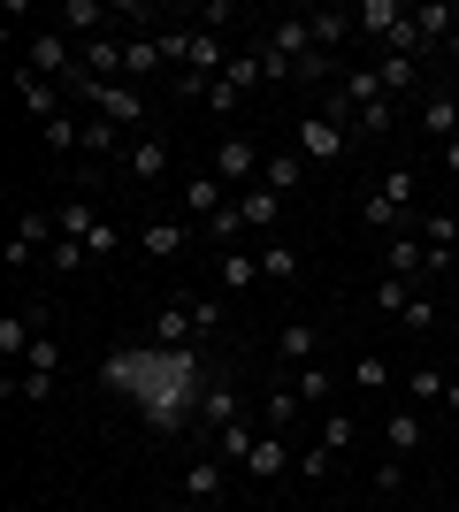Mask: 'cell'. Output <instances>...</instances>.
Returning <instances> with one entry per match:
<instances>
[{
  "label": "cell",
  "instance_id": "obj_9",
  "mask_svg": "<svg viewBox=\"0 0 459 512\" xmlns=\"http://www.w3.org/2000/svg\"><path fill=\"white\" fill-rule=\"evenodd\" d=\"M421 444H429V421H421V406H391V413H383V451H391V459H414Z\"/></svg>",
  "mask_w": 459,
  "mask_h": 512
},
{
  "label": "cell",
  "instance_id": "obj_33",
  "mask_svg": "<svg viewBox=\"0 0 459 512\" xmlns=\"http://www.w3.org/2000/svg\"><path fill=\"white\" fill-rule=\"evenodd\" d=\"M291 390H299L306 406L322 413V406H329V390H337V383H329V367H322V360H314V367H291Z\"/></svg>",
  "mask_w": 459,
  "mask_h": 512
},
{
  "label": "cell",
  "instance_id": "obj_21",
  "mask_svg": "<svg viewBox=\"0 0 459 512\" xmlns=\"http://www.w3.org/2000/svg\"><path fill=\"white\" fill-rule=\"evenodd\" d=\"M276 352H284V367H314L322 360V329H314V321H284V329H276Z\"/></svg>",
  "mask_w": 459,
  "mask_h": 512
},
{
  "label": "cell",
  "instance_id": "obj_45",
  "mask_svg": "<svg viewBox=\"0 0 459 512\" xmlns=\"http://www.w3.org/2000/svg\"><path fill=\"white\" fill-rule=\"evenodd\" d=\"M406 490V459H383V467H375V497H398Z\"/></svg>",
  "mask_w": 459,
  "mask_h": 512
},
{
  "label": "cell",
  "instance_id": "obj_13",
  "mask_svg": "<svg viewBox=\"0 0 459 512\" xmlns=\"http://www.w3.org/2000/svg\"><path fill=\"white\" fill-rule=\"evenodd\" d=\"M253 283H261V253H245V245L215 253V291L222 299H238V291H253Z\"/></svg>",
  "mask_w": 459,
  "mask_h": 512
},
{
  "label": "cell",
  "instance_id": "obj_15",
  "mask_svg": "<svg viewBox=\"0 0 459 512\" xmlns=\"http://www.w3.org/2000/svg\"><path fill=\"white\" fill-rule=\"evenodd\" d=\"M299 413H306V398L291 390V375H284L276 390H261V428H268V436H291V428H299Z\"/></svg>",
  "mask_w": 459,
  "mask_h": 512
},
{
  "label": "cell",
  "instance_id": "obj_41",
  "mask_svg": "<svg viewBox=\"0 0 459 512\" xmlns=\"http://www.w3.org/2000/svg\"><path fill=\"white\" fill-rule=\"evenodd\" d=\"M184 306H192L199 337H215V329H222V314H230V299H222V291H199V299H184Z\"/></svg>",
  "mask_w": 459,
  "mask_h": 512
},
{
  "label": "cell",
  "instance_id": "obj_50",
  "mask_svg": "<svg viewBox=\"0 0 459 512\" xmlns=\"http://www.w3.org/2000/svg\"><path fill=\"white\" fill-rule=\"evenodd\" d=\"M444 62H452V69H459V31H452V39H444Z\"/></svg>",
  "mask_w": 459,
  "mask_h": 512
},
{
  "label": "cell",
  "instance_id": "obj_5",
  "mask_svg": "<svg viewBox=\"0 0 459 512\" xmlns=\"http://www.w3.org/2000/svg\"><path fill=\"white\" fill-rule=\"evenodd\" d=\"M199 222H184V214H153V222H138V253L146 260H176L184 245H192Z\"/></svg>",
  "mask_w": 459,
  "mask_h": 512
},
{
  "label": "cell",
  "instance_id": "obj_52",
  "mask_svg": "<svg viewBox=\"0 0 459 512\" xmlns=\"http://www.w3.org/2000/svg\"><path fill=\"white\" fill-rule=\"evenodd\" d=\"M452 474H459V451H452Z\"/></svg>",
  "mask_w": 459,
  "mask_h": 512
},
{
  "label": "cell",
  "instance_id": "obj_28",
  "mask_svg": "<svg viewBox=\"0 0 459 512\" xmlns=\"http://www.w3.org/2000/svg\"><path fill=\"white\" fill-rule=\"evenodd\" d=\"M299 268H306L299 245H284V237H268V245H261V283H299Z\"/></svg>",
  "mask_w": 459,
  "mask_h": 512
},
{
  "label": "cell",
  "instance_id": "obj_31",
  "mask_svg": "<svg viewBox=\"0 0 459 512\" xmlns=\"http://www.w3.org/2000/svg\"><path fill=\"white\" fill-rule=\"evenodd\" d=\"M199 237H207L215 253H230V245H238V237H245V214H238V199H230V207H222V214H207V222H199Z\"/></svg>",
  "mask_w": 459,
  "mask_h": 512
},
{
  "label": "cell",
  "instance_id": "obj_43",
  "mask_svg": "<svg viewBox=\"0 0 459 512\" xmlns=\"http://www.w3.org/2000/svg\"><path fill=\"white\" fill-rule=\"evenodd\" d=\"M238 100H245V92H238V85H222V77L199 92V107H207V115H238Z\"/></svg>",
  "mask_w": 459,
  "mask_h": 512
},
{
  "label": "cell",
  "instance_id": "obj_10",
  "mask_svg": "<svg viewBox=\"0 0 459 512\" xmlns=\"http://www.w3.org/2000/svg\"><path fill=\"white\" fill-rule=\"evenodd\" d=\"M383 276H398V283H414V291H421V276H429V245H421L414 230H398L391 245H383Z\"/></svg>",
  "mask_w": 459,
  "mask_h": 512
},
{
  "label": "cell",
  "instance_id": "obj_14",
  "mask_svg": "<svg viewBox=\"0 0 459 512\" xmlns=\"http://www.w3.org/2000/svg\"><path fill=\"white\" fill-rule=\"evenodd\" d=\"M261 184H268L276 199H291V192L306 184V153H299V146H268V161H261Z\"/></svg>",
  "mask_w": 459,
  "mask_h": 512
},
{
  "label": "cell",
  "instance_id": "obj_26",
  "mask_svg": "<svg viewBox=\"0 0 459 512\" xmlns=\"http://www.w3.org/2000/svg\"><path fill=\"white\" fill-rule=\"evenodd\" d=\"M352 31H360V23H352V8H322V16H314V46H322V54H337V62H345V39Z\"/></svg>",
  "mask_w": 459,
  "mask_h": 512
},
{
  "label": "cell",
  "instance_id": "obj_23",
  "mask_svg": "<svg viewBox=\"0 0 459 512\" xmlns=\"http://www.w3.org/2000/svg\"><path fill=\"white\" fill-rule=\"evenodd\" d=\"M238 214H245V230H261V245H268L276 222H284V199L268 192V184H253V192H238Z\"/></svg>",
  "mask_w": 459,
  "mask_h": 512
},
{
  "label": "cell",
  "instance_id": "obj_17",
  "mask_svg": "<svg viewBox=\"0 0 459 512\" xmlns=\"http://www.w3.org/2000/svg\"><path fill=\"white\" fill-rule=\"evenodd\" d=\"M268 46H276V54H284V62H306V54H314V16H276L261 31Z\"/></svg>",
  "mask_w": 459,
  "mask_h": 512
},
{
  "label": "cell",
  "instance_id": "obj_47",
  "mask_svg": "<svg viewBox=\"0 0 459 512\" xmlns=\"http://www.w3.org/2000/svg\"><path fill=\"white\" fill-rule=\"evenodd\" d=\"M329 467H337V459H329V451L322 444H314V451H299V467H291V474H306V482H322V474Z\"/></svg>",
  "mask_w": 459,
  "mask_h": 512
},
{
  "label": "cell",
  "instance_id": "obj_49",
  "mask_svg": "<svg viewBox=\"0 0 459 512\" xmlns=\"http://www.w3.org/2000/svg\"><path fill=\"white\" fill-rule=\"evenodd\" d=\"M146 512H192V505H184V497H161V505H146Z\"/></svg>",
  "mask_w": 459,
  "mask_h": 512
},
{
  "label": "cell",
  "instance_id": "obj_37",
  "mask_svg": "<svg viewBox=\"0 0 459 512\" xmlns=\"http://www.w3.org/2000/svg\"><path fill=\"white\" fill-rule=\"evenodd\" d=\"M398 375H391V360H383V352H360V360H352V390H391Z\"/></svg>",
  "mask_w": 459,
  "mask_h": 512
},
{
  "label": "cell",
  "instance_id": "obj_39",
  "mask_svg": "<svg viewBox=\"0 0 459 512\" xmlns=\"http://www.w3.org/2000/svg\"><path fill=\"white\" fill-rule=\"evenodd\" d=\"M222 85H238V92L261 85V46H238V54H230V69H222Z\"/></svg>",
  "mask_w": 459,
  "mask_h": 512
},
{
  "label": "cell",
  "instance_id": "obj_1",
  "mask_svg": "<svg viewBox=\"0 0 459 512\" xmlns=\"http://www.w3.org/2000/svg\"><path fill=\"white\" fill-rule=\"evenodd\" d=\"M291 146L306 153V169H337V161L352 153V130H345V123H329L322 107H314V115H299V130H291Z\"/></svg>",
  "mask_w": 459,
  "mask_h": 512
},
{
  "label": "cell",
  "instance_id": "obj_44",
  "mask_svg": "<svg viewBox=\"0 0 459 512\" xmlns=\"http://www.w3.org/2000/svg\"><path fill=\"white\" fill-rule=\"evenodd\" d=\"M123 253V230H115V222H100V230L85 237V260H115Z\"/></svg>",
  "mask_w": 459,
  "mask_h": 512
},
{
  "label": "cell",
  "instance_id": "obj_30",
  "mask_svg": "<svg viewBox=\"0 0 459 512\" xmlns=\"http://www.w3.org/2000/svg\"><path fill=\"white\" fill-rule=\"evenodd\" d=\"M414 192H421V176L398 161V169H383V184H375V199L383 207H398V214H414Z\"/></svg>",
  "mask_w": 459,
  "mask_h": 512
},
{
  "label": "cell",
  "instance_id": "obj_24",
  "mask_svg": "<svg viewBox=\"0 0 459 512\" xmlns=\"http://www.w3.org/2000/svg\"><path fill=\"white\" fill-rule=\"evenodd\" d=\"M115 16H123V8H108V0H62V23L77 31V46H85V39H100V31H108Z\"/></svg>",
  "mask_w": 459,
  "mask_h": 512
},
{
  "label": "cell",
  "instance_id": "obj_7",
  "mask_svg": "<svg viewBox=\"0 0 459 512\" xmlns=\"http://www.w3.org/2000/svg\"><path fill=\"white\" fill-rule=\"evenodd\" d=\"M230 497V467H222L215 451H199L192 467H184V505H222Z\"/></svg>",
  "mask_w": 459,
  "mask_h": 512
},
{
  "label": "cell",
  "instance_id": "obj_38",
  "mask_svg": "<svg viewBox=\"0 0 459 512\" xmlns=\"http://www.w3.org/2000/svg\"><path fill=\"white\" fill-rule=\"evenodd\" d=\"M54 222H62V237H77V245H85V237L100 230V214H92L85 199H62V207H54Z\"/></svg>",
  "mask_w": 459,
  "mask_h": 512
},
{
  "label": "cell",
  "instance_id": "obj_8",
  "mask_svg": "<svg viewBox=\"0 0 459 512\" xmlns=\"http://www.w3.org/2000/svg\"><path fill=\"white\" fill-rule=\"evenodd\" d=\"M146 344H161V352H192V344H199V321H192V306H184V299H169L161 314H153Z\"/></svg>",
  "mask_w": 459,
  "mask_h": 512
},
{
  "label": "cell",
  "instance_id": "obj_35",
  "mask_svg": "<svg viewBox=\"0 0 459 512\" xmlns=\"http://www.w3.org/2000/svg\"><path fill=\"white\" fill-rule=\"evenodd\" d=\"M352 436H360V421H352L345 406H329V413H322V451L337 459V451H352Z\"/></svg>",
  "mask_w": 459,
  "mask_h": 512
},
{
  "label": "cell",
  "instance_id": "obj_11",
  "mask_svg": "<svg viewBox=\"0 0 459 512\" xmlns=\"http://www.w3.org/2000/svg\"><path fill=\"white\" fill-rule=\"evenodd\" d=\"M16 100H23V115H31V123H54V115L69 107V92H62V85H46L39 69H16Z\"/></svg>",
  "mask_w": 459,
  "mask_h": 512
},
{
  "label": "cell",
  "instance_id": "obj_51",
  "mask_svg": "<svg viewBox=\"0 0 459 512\" xmlns=\"http://www.w3.org/2000/svg\"><path fill=\"white\" fill-rule=\"evenodd\" d=\"M444 413H459V383H452V390H444Z\"/></svg>",
  "mask_w": 459,
  "mask_h": 512
},
{
  "label": "cell",
  "instance_id": "obj_25",
  "mask_svg": "<svg viewBox=\"0 0 459 512\" xmlns=\"http://www.w3.org/2000/svg\"><path fill=\"white\" fill-rule=\"evenodd\" d=\"M421 69H429V62H414V54H383V62H375V77H383V92H391V100H398V92H414V100H421V92H429V85H421Z\"/></svg>",
  "mask_w": 459,
  "mask_h": 512
},
{
  "label": "cell",
  "instance_id": "obj_48",
  "mask_svg": "<svg viewBox=\"0 0 459 512\" xmlns=\"http://www.w3.org/2000/svg\"><path fill=\"white\" fill-rule=\"evenodd\" d=\"M437 153H444V176L459 184V138H452V146H437Z\"/></svg>",
  "mask_w": 459,
  "mask_h": 512
},
{
  "label": "cell",
  "instance_id": "obj_34",
  "mask_svg": "<svg viewBox=\"0 0 459 512\" xmlns=\"http://www.w3.org/2000/svg\"><path fill=\"white\" fill-rule=\"evenodd\" d=\"M77 130H85V115H77V107H62L54 123H39V138H46V153H77Z\"/></svg>",
  "mask_w": 459,
  "mask_h": 512
},
{
  "label": "cell",
  "instance_id": "obj_12",
  "mask_svg": "<svg viewBox=\"0 0 459 512\" xmlns=\"http://www.w3.org/2000/svg\"><path fill=\"white\" fill-rule=\"evenodd\" d=\"M406 16H414L406 0H360V8H352L360 39H375V46H391V39H398V23H406Z\"/></svg>",
  "mask_w": 459,
  "mask_h": 512
},
{
  "label": "cell",
  "instance_id": "obj_18",
  "mask_svg": "<svg viewBox=\"0 0 459 512\" xmlns=\"http://www.w3.org/2000/svg\"><path fill=\"white\" fill-rule=\"evenodd\" d=\"M421 130H429V138H437V146H452L459 138V92H421Z\"/></svg>",
  "mask_w": 459,
  "mask_h": 512
},
{
  "label": "cell",
  "instance_id": "obj_36",
  "mask_svg": "<svg viewBox=\"0 0 459 512\" xmlns=\"http://www.w3.org/2000/svg\"><path fill=\"white\" fill-rule=\"evenodd\" d=\"M238 23H245V8H238V0H199V31H215V39H230Z\"/></svg>",
  "mask_w": 459,
  "mask_h": 512
},
{
  "label": "cell",
  "instance_id": "obj_2",
  "mask_svg": "<svg viewBox=\"0 0 459 512\" xmlns=\"http://www.w3.org/2000/svg\"><path fill=\"white\" fill-rule=\"evenodd\" d=\"M261 161H268L261 138H245V130H222V138H215V161H207V169H215L222 184H245V192H253V184H261Z\"/></svg>",
  "mask_w": 459,
  "mask_h": 512
},
{
  "label": "cell",
  "instance_id": "obj_19",
  "mask_svg": "<svg viewBox=\"0 0 459 512\" xmlns=\"http://www.w3.org/2000/svg\"><path fill=\"white\" fill-rule=\"evenodd\" d=\"M77 62H85L92 85H115V77H123V39H108V31H100V39L77 46Z\"/></svg>",
  "mask_w": 459,
  "mask_h": 512
},
{
  "label": "cell",
  "instance_id": "obj_6",
  "mask_svg": "<svg viewBox=\"0 0 459 512\" xmlns=\"http://www.w3.org/2000/svg\"><path fill=\"white\" fill-rule=\"evenodd\" d=\"M414 237L429 245V276H444V268H452V253H459V214H452V207L421 214V222H414Z\"/></svg>",
  "mask_w": 459,
  "mask_h": 512
},
{
  "label": "cell",
  "instance_id": "obj_20",
  "mask_svg": "<svg viewBox=\"0 0 459 512\" xmlns=\"http://www.w3.org/2000/svg\"><path fill=\"white\" fill-rule=\"evenodd\" d=\"M169 69V54H161V31H138V39H123V77H161Z\"/></svg>",
  "mask_w": 459,
  "mask_h": 512
},
{
  "label": "cell",
  "instance_id": "obj_16",
  "mask_svg": "<svg viewBox=\"0 0 459 512\" xmlns=\"http://www.w3.org/2000/svg\"><path fill=\"white\" fill-rule=\"evenodd\" d=\"M291 467H299L291 436H261V444L245 451V474H253V482H276V474H291Z\"/></svg>",
  "mask_w": 459,
  "mask_h": 512
},
{
  "label": "cell",
  "instance_id": "obj_32",
  "mask_svg": "<svg viewBox=\"0 0 459 512\" xmlns=\"http://www.w3.org/2000/svg\"><path fill=\"white\" fill-rule=\"evenodd\" d=\"M391 130H398V100H375L352 115V138H391Z\"/></svg>",
  "mask_w": 459,
  "mask_h": 512
},
{
  "label": "cell",
  "instance_id": "obj_46",
  "mask_svg": "<svg viewBox=\"0 0 459 512\" xmlns=\"http://www.w3.org/2000/svg\"><path fill=\"white\" fill-rule=\"evenodd\" d=\"M46 268H62V276H69V268H85V245H77V237H62V245L46 253Z\"/></svg>",
  "mask_w": 459,
  "mask_h": 512
},
{
  "label": "cell",
  "instance_id": "obj_27",
  "mask_svg": "<svg viewBox=\"0 0 459 512\" xmlns=\"http://www.w3.org/2000/svg\"><path fill=\"white\" fill-rule=\"evenodd\" d=\"M123 169H131L138 184H161V176H169V146H161V138H138V146L123 153Z\"/></svg>",
  "mask_w": 459,
  "mask_h": 512
},
{
  "label": "cell",
  "instance_id": "obj_40",
  "mask_svg": "<svg viewBox=\"0 0 459 512\" xmlns=\"http://www.w3.org/2000/svg\"><path fill=\"white\" fill-rule=\"evenodd\" d=\"M406 306H414V283H398V276H383V283H375V314H383V321H398Z\"/></svg>",
  "mask_w": 459,
  "mask_h": 512
},
{
  "label": "cell",
  "instance_id": "obj_29",
  "mask_svg": "<svg viewBox=\"0 0 459 512\" xmlns=\"http://www.w3.org/2000/svg\"><path fill=\"white\" fill-rule=\"evenodd\" d=\"M398 383H406V406H444V367H406V375H398Z\"/></svg>",
  "mask_w": 459,
  "mask_h": 512
},
{
  "label": "cell",
  "instance_id": "obj_42",
  "mask_svg": "<svg viewBox=\"0 0 459 512\" xmlns=\"http://www.w3.org/2000/svg\"><path fill=\"white\" fill-rule=\"evenodd\" d=\"M437 314H444V306L429 299V291H414V306L398 314V329H414V337H429V329H437Z\"/></svg>",
  "mask_w": 459,
  "mask_h": 512
},
{
  "label": "cell",
  "instance_id": "obj_22",
  "mask_svg": "<svg viewBox=\"0 0 459 512\" xmlns=\"http://www.w3.org/2000/svg\"><path fill=\"white\" fill-rule=\"evenodd\" d=\"M222 192H230V184H222L215 169H192V176H184V207H192V222H207V214H222V207H230Z\"/></svg>",
  "mask_w": 459,
  "mask_h": 512
},
{
  "label": "cell",
  "instance_id": "obj_4",
  "mask_svg": "<svg viewBox=\"0 0 459 512\" xmlns=\"http://www.w3.org/2000/svg\"><path fill=\"white\" fill-rule=\"evenodd\" d=\"M85 107H92V115H108L115 130H146L153 123L146 85H85Z\"/></svg>",
  "mask_w": 459,
  "mask_h": 512
},
{
  "label": "cell",
  "instance_id": "obj_3",
  "mask_svg": "<svg viewBox=\"0 0 459 512\" xmlns=\"http://www.w3.org/2000/svg\"><path fill=\"white\" fill-rule=\"evenodd\" d=\"M230 421H245V390L230 383V375H207V383H199V451L215 444Z\"/></svg>",
  "mask_w": 459,
  "mask_h": 512
}]
</instances>
